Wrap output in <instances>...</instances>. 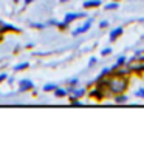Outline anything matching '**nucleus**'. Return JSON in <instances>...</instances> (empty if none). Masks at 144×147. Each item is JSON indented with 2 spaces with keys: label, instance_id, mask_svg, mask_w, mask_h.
Here are the masks:
<instances>
[{
  "label": "nucleus",
  "instance_id": "ddd939ff",
  "mask_svg": "<svg viewBox=\"0 0 144 147\" xmlns=\"http://www.w3.org/2000/svg\"><path fill=\"white\" fill-rule=\"evenodd\" d=\"M67 94H68L67 87H65V88H59V87H57V88L54 90V96H57V98H65Z\"/></svg>",
  "mask_w": 144,
  "mask_h": 147
},
{
  "label": "nucleus",
  "instance_id": "9b49d317",
  "mask_svg": "<svg viewBox=\"0 0 144 147\" xmlns=\"http://www.w3.org/2000/svg\"><path fill=\"white\" fill-rule=\"evenodd\" d=\"M129 101V96L124 93H119V94H115V104H124V102Z\"/></svg>",
  "mask_w": 144,
  "mask_h": 147
},
{
  "label": "nucleus",
  "instance_id": "9d476101",
  "mask_svg": "<svg viewBox=\"0 0 144 147\" xmlns=\"http://www.w3.org/2000/svg\"><path fill=\"white\" fill-rule=\"evenodd\" d=\"M101 5H102L101 0H85L82 6L85 8V9H90V8H98V6H101Z\"/></svg>",
  "mask_w": 144,
  "mask_h": 147
},
{
  "label": "nucleus",
  "instance_id": "4be33fe9",
  "mask_svg": "<svg viewBox=\"0 0 144 147\" xmlns=\"http://www.w3.org/2000/svg\"><path fill=\"white\" fill-rule=\"evenodd\" d=\"M135 96H138V98L144 99V88H139V90H137V91H135Z\"/></svg>",
  "mask_w": 144,
  "mask_h": 147
},
{
  "label": "nucleus",
  "instance_id": "dca6fc26",
  "mask_svg": "<svg viewBox=\"0 0 144 147\" xmlns=\"http://www.w3.org/2000/svg\"><path fill=\"white\" fill-rule=\"evenodd\" d=\"M28 67H30V63H28V62H22V63H19V65L14 67V71H23V70H26Z\"/></svg>",
  "mask_w": 144,
  "mask_h": 147
},
{
  "label": "nucleus",
  "instance_id": "423d86ee",
  "mask_svg": "<svg viewBox=\"0 0 144 147\" xmlns=\"http://www.w3.org/2000/svg\"><path fill=\"white\" fill-rule=\"evenodd\" d=\"M33 88H34V84L30 79H20V82H19V93H25V91H30Z\"/></svg>",
  "mask_w": 144,
  "mask_h": 147
},
{
  "label": "nucleus",
  "instance_id": "7ed1b4c3",
  "mask_svg": "<svg viewBox=\"0 0 144 147\" xmlns=\"http://www.w3.org/2000/svg\"><path fill=\"white\" fill-rule=\"evenodd\" d=\"M82 17H87V14H85V13H67L62 22L67 23V25H70L71 22L78 20V19H82Z\"/></svg>",
  "mask_w": 144,
  "mask_h": 147
},
{
  "label": "nucleus",
  "instance_id": "bb28decb",
  "mask_svg": "<svg viewBox=\"0 0 144 147\" xmlns=\"http://www.w3.org/2000/svg\"><path fill=\"white\" fill-rule=\"evenodd\" d=\"M5 79H8V74L6 73H0V82H3Z\"/></svg>",
  "mask_w": 144,
  "mask_h": 147
},
{
  "label": "nucleus",
  "instance_id": "7c9ffc66",
  "mask_svg": "<svg viewBox=\"0 0 144 147\" xmlns=\"http://www.w3.org/2000/svg\"><path fill=\"white\" fill-rule=\"evenodd\" d=\"M14 2H16V3H17V2H19V0H14Z\"/></svg>",
  "mask_w": 144,
  "mask_h": 147
},
{
  "label": "nucleus",
  "instance_id": "f03ea898",
  "mask_svg": "<svg viewBox=\"0 0 144 147\" xmlns=\"http://www.w3.org/2000/svg\"><path fill=\"white\" fill-rule=\"evenodd\" d=\"M5 33H20V28H17V26H14V25H9V23L0 20V34L5 36Z\"/></svg>",
  "mask_w": 144,
  "mask_h": 147
},
{
  "label": "nucleus",
  "instance_id": "6e6552de",
  "mask_svg": "<svg viewBox=\"0 0 144 147\" xmlns=\"http://www.w3.org/2000/svg\"><path fill=\"white\" fill-rule=\"evenodd\" d=\"M124 33V28L122 26H118V28H115V30H112L110 31V36H109V39H110V42H115L118 37H121Z\"/></svg>",
  "mask_w": 144,
  "mask_h": 147
},
{
  "label": "nucleus",
  "instance_id": "a211bd4d",
  "mask_svg": "<svg viewBox=\"0 0 144 147\" xmlns=\"http://www.w3.org/2000/svg\"><path fill=\"white\" fill-rule=\"evenodd\" d=\"M70 102H71L70 105H73V107H82V105H84L82 102L79 101V99H76V98H73V99H70Z\"/></svg>",
  "mask_w": 144,
  "mask_h": 147
},
{
  "label": "nucleus",
  "instance_id": "393cba45",
  "mask_svg": "<svg viewBox=\"0 0 144 147\" xmlns=\"http://www.w3.org/2000/svg\"><path fill=\"white\" fill-rule=\"evenodd\" d=\"M107 26H109V22H107V20H102L101 23H99V28H107Z\"/></svg>",
  "mask_w": 144,
  "mask_h": 147
},
{
  "label": "nucleus",
  "instance_id": "5701e85b",
  "mask_svg": "<svg viewBox=\"0 0 144 147\" xmlns=\"http://www.w3.org/2000/svg\"><path fill=\"white\" fill-rule=\"evenodd\" d=\"M59 20H56V19H50V20L47 22V25H51V26H57Z\"/></svg>",
  "mask_w": 144,
  "mask_h": 147
},
{
  "label": "nucleus",
  "instance_id": "cd10ccee",
  "mask_svg": "<svg viewBox=\"0 0 144 147\" xmlns=\"http://www.w3.org/2000/svg\"><path fill=\"white\" fill-rule=\"evenodd\" d=\"M31 2H33V0H25V3H26V5H30Z\"/></svg>",
  "mask_w": 144,
  "mask_h": 147
},
{
  "label": "nucleus",
  "instance_id": "1a4fd4ad",
  "mask_svg": "<svg viewBox=\"0 0 144 147\" xmlns=\"http://www.w3.org/2000/svg\"><path fill=\"white\" fill-rule=\"evenodd\" d=\"M85 91H87L85 88H76V87H74V88L71 90V93L68 94V98H70V99H73V98L79 99V98H82L84 94H85Z\"/></svg>",
  "mask_w": 144,
  "mask_h": 147
},
{
  "label": "nucleus",
  "instance_id": "6ab92c4d",
  "mask_svg": "<svg viewBox=\"0 0 144 147\" xmlns=\"http://www.w3.org/2000/svg\"><path fill=\"white\" fill-rule=\"evenodd\" d=\"M70 87H78V84H79V78H73V79H70L68 82H67Z\"/></svg>",
  "mask_w": 144,
  "mask_h": 147
},
{
  "label": "nucleus",
  "instance_id": "c756f323",
  "mask_svg": "<svg viewBox=\"0 0 144 147\" xmlns=\"http://www.w3.org/2000/svg\"><path fill=\"white\" fill-rule=\"evenodd\" d=\"M115 2H121V0H115Z\"/></svg>",
  "mask_w": 144,
  "mask_h": 147
},
{
  "label": "nucleus",
  "instance_id": "c85d7f7f",
  "mask_svg": "<svg viewBox=\"0 0 144 147\" xmlns=\"http://www.w3.org/2000/svg\"><path fill=\"white\" fill-rule=\"evenodd\" d=\"M59 2H61V3H65V2H68V0H59Z\"/></svg>",
  "mask_w": 144,
  "mask_h": 147
},
{
  "label": "nucleus",
  "instance_id": "20e7f679",
  "mask_svg": "<svg viewBox=\"0 0 144 147\" xmlns=\"http://www.w3.org/2000/svg\"><path fill=\"white\" fill-rule=\"evenodd\" d=\"M112 74H115V76H127V78H129L130 74H133V73H132V70L129 68V65H127V63H124V65L115 68L113 71H112Z\"/></svg>",
  "mask_w": 144,
  "mask_h": 147
},
{
  "label": "nucleus",
  "instance_id": "aec40b11",
  "mask_svg": "<svg viewBox=\"0 0 144 147\" xmlns=\"http://www.w3.org/2000/svg\"><path fill=\"white\" fill-rule=\"evenodd\" d=\"M31 26H33V28H37V30H43L47 26V23H31Z\"/></svg>",
  "mask_w": 144,
  "mask_h": 147
},
{
  "label": "nucleus",
  "instance_id": "b1692460",
  "mask_svg": "<svg viewBox=\"0 0 144 147\" xmlns=\"http://www.w3.org/2000/svg\"><path fill=\"white\" fill-rule=\"evenodd\" d=\"M67 26H68V25H67V23H64V22H59V23H57V28L61 30V31H64Z\"/></svg>",
  "mask_w": 144,
  "mask_h": 147
},
{
  "label": "nucleus",
  "instance_id": "4468645a",
  "mask_svg": "<svg viewBox=\"0 0 144 147\" xmlns=\"http://www.w3.org/2000/svg\"><path fill=\"white\" fill-rule=\"evenodd\" d=\"M110 73H112V71H110V68H104V70L101 71V73L98 74V78L95 79V82H96V81H101V79H104V78H105V76H109Z\"/></svg>",
  "mask_w": 144,
  "mask_h": 147
},
{
  "label": "nucleus",
  "instance_id": "39448f33",
  "mask_svg": "<svg viewBox=\"0 0 144 147\" xmlns=\"http://www.w3.org/2000/svg\"><path fill=\"white\" fill-rule=\"evenodd\" d=\"M90 98H93L95 101H102V99L107 98V96H105V91H104V88H101V87L96 85L95 88L90 91Z\"/></svg>",
  "mask_w": 144,
  "mask_h": 147
},
{
  "label": "nucleus",
  "instance_id": "2eb2a0df",
  "mask_svg": "<svg viewBox=\"0 0 144 147\" xmlns=\"http://www.w3.org/2000/svg\"><path fill=\"white\" fill-rule=\"evenodd\" d=\"M118 2H115V0H112L110 3H107L105 6H104V9H107V11H112V9H118Z\"/></svg>",
  "mask_w": 144,
  "mask_h": 147
},
{
  "label": "nucleus",
  "instance_id": "a878e982",
  "mask_svg": "<svg viewBox=\"0 0 144 147\" xmlns=\"http://www.w3.org/2000/svg\"><path fill=\"white\" fill-rule=\"evenodd\" d=\"M96 62H98V59H96V57H90V61H89V67H93Z\"/></svg>",
  "mask_w": 144,
  "mask_h": 147
},
{
  "label": "nucleus",
  "instance_id": "f3484780",
  "mask_svg": "<svg viewBox=\"0 0 144 147\" xmlns=\"http://www.w3.org/2000/svg\"><path fill=\"white\" fill-rule=\"evenodd\" d=\"M56 88H57V85H56V84H45V85H43V91H54Z\"/></svg>",
  "mask_w": 144,
  "mask_h": 147
},
{
  "label": "nucleus",
  "instance_id": "0eeeda50",
  "mask_svg": "<svg viewBox=\"0 0 144 147\" xmlns=\"http://www.w3.org/2000/svg\"><path fill=\"white\" fill-rule=\"evenodd\" d=\"M91 23H93V19H89V20H85V23H84L82 26H79V28H76L73 33V36H79V34H84V33H87V31L90 30V26H91Z\"/></svg>",
  "mask_w": 144,
  "mask_h": 147
},
{
  "label": "nucleus",
  "instance_id": "412c9836",
  "mask_svg": "<svg viewBox=\"0 0 144 147\" xmlns=\"http://www.w3.org/2000/svg\"><path fill=\"white\" fill-rule=\"evenodd\" d=\"M101 54H102V56H109V54H112V48H110V47H107V48L101 50Z\"/></svg>",
  "mask_w": 144,
  "mask_h": 147
},
{
  "label": "nucleus",
  "instance_id": "f257e3e1",
  "mask_svg": "<svg viewBox=\"0 0 144 147\" xmlns=\"http://www.w3.org/2000/svg\"><path fill=\"white\" fill-rule=\"evenodd\" d=\"M132 70V73L135 74H144V61H129L126 62Z\"/></svg>",
  "mask_w": 144,
  "mask_h": 147
},
{
  "label": "nucleus",
  "instance_id": "f8f14e48",
  "mask_svg": "<svg viewBox=\"0 0 144 147\" xmlns=\"http://www.w3.org/2000/svg\"><path fill=\"white\" fill-rule=\"evenodd\" d=\"M126 62H127V57H126V56H119V57L116 59V62H115V65H113V67H112V68H110V71H113L115 68H118V67L124 65V63H126Z\"/></svg>",
  "mask_w": 144,
  "mask_h": 147
},
{
  "label": "nucleus",
  "instance_id": "2f4dec72",
  "mask_svg": "<svg viewBox=\"0 0 144 147\" xmlns=\"http://www.w3.org/2000/svg\"><path fill=\"white\" fill-rule=\"evenodd\" d=\"M143 22H144V20H143Z\"/></svg>",
  "mask_w": 144,
  "mask_h": 147
}]
</instances>
